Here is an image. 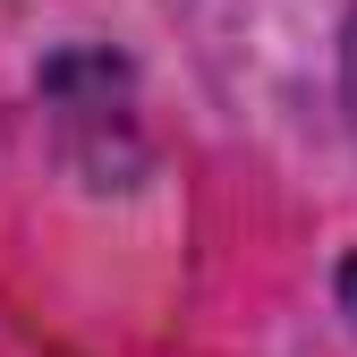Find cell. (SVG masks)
<instances>
[{
	"mask_svg": "<svg viewBox=\"0 0 357 357\" xmlns=\"http://www.w3.org/2000/svg\"><path fill=\"white\" fill-rule=\"evenodd\" d=\"M340 306L357 315V255H349V273H340Z\"/></svg>",
	"mask_w": 357,
	"mask_h": 357,
	"instance_id": "6da1fadb",
	"label": "cell"
},
{
	"mask_svg": "<svg viewBox=\"0 0 357 357\" xmlns=\"http://www.w3.org/2000/svg\"><path fill=\"white\" fill-rule=\"evenodd\" d=\"M349 102H357V43H349Z\"/></svg>",
	"mask_w": 357,
	"mask_h": 357,
	"instance_id": "7a4b0ae2",
	"label": "cell"
}]
</instances>
